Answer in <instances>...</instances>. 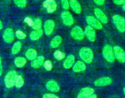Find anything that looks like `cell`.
Instances as JSON below:
<instances>
[{
    "mask_svg": "<svg viewBox=\"0 0 125 98\" xmlns=\"http://www.w3.org/2000/svg\"><path fill=\"white\" fill-rule=\"evenodd\" d=\"M79 56L80 58L87 64H90L93 60V52L90 48H82L79 50Z\"/></svg>",
    "mask_w": 125,
    "mask_h": 98,
    "instance_id": "cell-1",
    "label": "cell"
},
{
    "mask_svg": "<svg viewBox=\"0 0 125 98\" xmlns=\"http://www.w3.org/2000/svg\"><path fill=\"white\" fill-rule=\"evenodd\" d=\"M103 55L104 59L109 63H114L115 57L114 52V49L111 45H105L103 49Z\"/></svg>",
    "mask_w": 125,
    "mask_h": 98,
    "instance_id": "cell-2",
    "label": "cell"
},
{
    "mask_svg": "<svg viewBox=\"0 0 125 98\" xmlns=\"http://www.w3.org/2000/svg\"><path fill=\"white\" fill-rule=\"evenodd\" d=\"M17 76V72L14 70H10L7 73L4 78V83L6 88H10L15 85Z\"/></svg>",
    "mask_w": 125,
    "mask_h": 98,
    "instance_id": "cell-3",
    "label": "cell"
},
{
    "mask_svg": "<svg viewBox=\"0 0 125 98\" xmlns=\"http://www.w3.org/2000/svg\"><path fill=\"white\" fill-rule=\"evenodd\" d=\"M113 22L115 25V27L118 31L121 33H124L125 31V19L122 16L120 15H114L112 17Z\"/></svg>",
    "mask_w": 125,
    "mask_h": 98,
    "instance_id": "cell-4",
    "label": "cell"
},
{
    "mask_svg": "<svg viewBox=\"0 0 125 98\" xmlns=\"http://www.w3.org/2000/svg\"><path fill=\"white\" fill-rule=\"evenodd\" d=\"M71 36L75 40H82L84 39L85 33L81 27L79 26H75L71 31Z\"/></svg>",
    "mask_w": 125,
    "mask_h": 98,
    "instance_id": "cell-5",
    "label": "cell"
},
{
    "mask_svg": "<svg viewBox=\"0 0 125 98\" xmlns=\"http://www.w3.org/2000/svg\"><path fill=\"white\" fill-rule=\"evenodd\" d=\"M86 21L89 26L93 28L94 29L101 30L103 28V25L101 23L94 17L88 15L86 17Z\"/></svg>",
    "mask_w": 125,
    "mask_h": 98,
    "instance_id": "cell-6",
    "label": "cell"
},
{
    "mask_svg": "<svg viewBox=\"0 0 125 98\" xmlns=\"http://www.w3.org/2000/svg\"><path fill=\"white\" fill-rule=\"evenodd\" d=\"M61 17L62 23H63L64 25L70 27V26H72L74 24V18H73L72 14L68 10L62 12L61 13Z\"/></svg>",
    "mask_w": 125,
    "mask_h": 98,
    "instance_id": "cell-7",
    "label": "cell"
},
{
    "mask_svg": "<svg viewBox=\"0 0 125 98\" xmlns=\"http://www.w3.org/2000/svg\"><path fill=\"white\" fill-rule=\"evenodd\" d=\"M114 52L115 57L119 62L125 63V51L120 46H115L114 47Z\"/></svg>",
    "mask_w": 125,
    "mask_h": 98,
    "instance_id": "cell-8",
    "label": "cell"
},
{
    "mask_svg": "<svg viewBox=\"0 0 125 98\" xmlns=\"http://www.w3.org/2000/svg\"><path fill=\"white\" fill-rule=\"evenodd\" d=\"M42 5L49 14L54 12L57 9V4L55 0H45L43 3Z\"/></svg>",
    "mask_w": 125,
    "mask_h": 98,
    "instance_id": "cell-9",
    "label": "cell"
},
{
    "mask_svg": "<svg viewBox=\"0 0 125 98\" xmlns=\"http://www.w3.org/2000/svg\"><path fill=\"white\" fill-rule=\"evenodd\" d=\"M55 28V22L53 20L49 19L46 20L44 24V33L47 36H50L53 32Z\"/></svg>",
    "mask_w": 125,
    "mask_h": 98,
    "instance_id": "cell-10",
    "label": "cell"
},
{
    "mask_svg": "<svg viewBox=\"0 0 125 98\" xmlns=\"http://www.w3.org/2000/svg\"><path fill=\"white\" fill-rule=\"evenodd\" d=\"M94 13L95 15L96 18L100 21L101 23L106 24L107 23L109 20H108V18L107 15H105V13L103 11L99 8H96L94 10Z\"/></svg>",
    "mask_w": 125,
    "mask_h": 98,
    "instance_id": "cell-11",
    "label": "cell"
},
{
    "mask_svg": "<svg viewBox=\"0 0 125 98\" xmlns=\"http://www.w3.org/2000/svg\"><path fill=\"white\" fill-rule=\"evenodd\" d=\"M3 38L4 41L8 44L12 42L14 40V33L13 29L9 28L6 29L3 33Z\"/></svg>",
    "mask_w": 125,
    "mask_h": 98,
    "instance_id": "cell-12",
    "label": "cell"
},
{
    "mask_svg": "<svg viewBox=\"0 0 125 98\" xmlns=\"http://www.w3.org/2000/svg\"><path fill=\"white\" fill-rule=\"evenodd\" d=\"M85 36L87 39L91 42H93L96 40V31L95 29L90 26H87L84 31Z\"/></svg>",
    "mask_w": 125,
    "mask_h": 98,
    "instance_id": "cell-13",
    "label": "cell"
},
{
    "mask_svg": "<svg viewBox=\"0 0 125 98\" xmlns=\"http://www.w3.org/2000/svg\"><path fill=\"white\" fill-rule=\"evenodd\" d=\"M112 83V80L110 77H102V78H98V80L94 82V85L96 87H106V86L110 85Z\"/></svg>",
    "mask_w": 125,
    "mask_h": 98,
    "instance_id": "cell-14",
    "label": "cell"
},
{
    "mask_svg": "<svg viewBox=\"0 0 125 98\" xmlns=\"http://www.w3.org/2000/svg\"><path fill=\"white\" fill-rule=\"evenodd\" d=\"M94 89L90 87H86L83 88L80 90L79 94L77 96V98H86L89 96L92 95L94 94Z\"/></svg>",
    "mask_w": 125,
    "mask_h": 98,
    "instance_id": "cell-15",
    "label": "cell"
},
{
    "mask_svg": "<svg viewBox=\"0 0 125 98\" xmlns=\"http://www.w3.org/2000/svg\"><path fill=\"white\" fill-rule=\"evenodd\" d=\"M69 6L75 14H80L82 12V6L77 0H69Z\"/></svg>",
    "mask_w": 125,
    "mask_h": 98,
    "instance_id": "cell-16",
    "label": "cell"
},
{
    "mask_svg": "<svg viewBox=\"0 0 125 98\" xmlns=\"http://www.w3.org/2000/svg\"><path fill=\"white\" fill-rule=\"evenodd\" d=\"M74 63H75V57H74V55L72 54L69 55L63 63V66L65 69H69L74 66Z\"/></svg>",
    "mask_w": 125,
    "mask_h": 98,
    "instance_id": "cell-17",
    "label": "cell"
},
{
    "mask_svg": "<svg viewBox=\"0 0 125 98\" xmlns=\"http://www.w3.org/2000/svg\"><path fill=\"white\" fill-rule=\"evenodd\" d=\"M44 61H45L44 57L43 56H39L36 59L32 61L31 63V66L34 69H38L44 64Z\"/></svg>",
    "mask_w": 125,
    "mask_h": 98,
    "instance_id": "cell-18",
    "label": "cell"
},
{
    "mask_svg": "<svg viewBox=\"0 0 125 98\" xmlns=\"http://www.w3.org/2000/svg\"><path fill=\"white\" fill-rule=\"evenodd\" d=\"M46 88L50 91L55 92V93L58 92L60 89V86L54 80L49 81L46 83Z\"/></svg>",
    "mask_w": 125,
    "mask_h": 98,
    "instance_id": "cell-19",
    "label": "cell"
},
{
    "mask_svg": "<svg viewBox=\"0 0 125 98\" xmlns=\"http://www.w3.org/2000/svg\"><path fill=\"white\" fill-rule=\"evenodd\" d=\"M73 70L75 72H80L86 70V65L84 62L81 61H78L75 63H74L73 66Z\"/></svg>",
    "mask_w": 125,
    "mask_h": 98,
    "instance_id": "cell-20",
    "label": "cell"
},
{
    "mask_svg": "<svg viewBox=\"0 0 125 98\" xmlns=\"http://www.w3.org/2000/svg\"><path fill=\"white\" fill-rule=\"evenodd\" d=\"M25 57L28 60L33 61L38 57L37 51L34 49H29L25 53Z\"/></svg>",
    "mask_w": 125,
    "mask_h": 98,
    "instance_id": "cell-21",
    "label": "cell"
},
{
    "mask_svg": "<svg viewBox=\"0 0 125 98\" xmlns=\"http://www.w3.org/2000/svg\"><path fill=\"white\" fill-rule=\"evenodd\" d=\"M43 34L42 29H38L31 31L30 34V38L32 40H37L40 39Z\"/></svg>",
    "mask_w": 125,
    "mask_h": 98,
    "instance_id": "cell-22",
    "label": "cell"
},
{
    "mask_svg": "<svg viewBox=\"0 0 125 98\" xmlns=\"http://www.w3.org/2000/svg\"><path fill=\"white\" fill-rule=\"evenodd\" d=\"M62 42V38L60 36H56L52 39L50 42V47L53 49L58 48Z\"/></svg>",
    "mask_w": 125,
    "mask_h": 98,
    "instance_id": "cell-23",
    "label": "cell"
},
{
    "mask_svg": "<svg viewBox=\"0 0 125 98\" xmlns=\"http://www.w3.org/2000/svg\"><path fill=\"white\" fill-rule=\"evenodd\" d=\"M14 63H15V65L16 66L17 68H23V67L26 64V58H23V57H17V58L14 59Z\"/></svg>",
    "mask_w": 125,
    "mask_h": 98,
    "instance_id": "cell-24",
    "label": "cell"
},
{
    "mask_svg": "<svg viewBox=\"0 0 125 98\" xmlns=\"http://www.w3.org/2000/svg\"><path fill=\"white\" fill-rule=\"evenodd\" d=\"M21 48V44L20 42L18 41L16 42L15 43H14V44L13 45L11 49V52L12 55H16L19 53L20 51Z\"/></svg>",
    "mask_w": 125,
    "mask_h": 98,
    "instance_id": "cell-25",
    "label": "cell"
},
{
    "mask_svg": "<svg viewBox=\"0 0 125 98\" xmlns=\"http://www.w3.org/2000/svg\"><path fill=\"white\" fill-rule=\"evenodd\" d=\"M24 83H25V82H24V80L23 78L22 77V76H20V75H19V76H17V78L15 82V86L17 88H21V87L23 86Z\"/></svg>",
    "mask_w": 125,
    "mask_h": 98,
    "instance_id": "cell-26",
    "label": "cell"
},
{
    "mask_svg": "<svg viewBox=\"0 0 125 98\" xmlns=\"http://www.w3.org/2000/svg\"><path fill=\"white\" fill-rule=\"evenodd\" d=\"M33 29L34 30H38V29H41L42 28V20L38 18V19H35L34 20V23H33V25L32 27Z\"/></svg>",
    "mask_w": 125,
    "mask_h": 98,
    "instance_id": "cell-27",
    "label": "cell"
},
{
    "mask_svg": "<svg viewBox=\"0 0 125 98\" xmlns=\"http://www.w3.org/2000/svg\"><path fill=\"white\" fill-rule=\"evenodd\" d=\"M53 56L55 59H57V60L61 61L65 58V53L60 50H56L54 52Z\"/></svg>",
    "mask_w": 125,
    "mask_h": 98,
    "instance_id": "cell-28",
    "label": "cell"
},
{
    "mask_svg": "<svg viewBox=\"0 0 125 98\" xmlns=\"http://www.w3.org/2000/svg\"><path fill=\"white\" fill-rule=\"evenodd\" d=\"M14 3L20 8H24L26 6V0H14Z\"/></svg>",
    "mask_w": 125,
    "mask_h": 98,
    "instance_id": "cell-29",
    "label": "cell"
},
{
    "mask_svg": "<svg viewBox=\"0 0 125 98\" xmlns=\"http://www.w3.org/2000/svg\"><path fill=\"white\" fill-rule=\"evenodd\" d=\"M44 68H45V69L47 71H50L52 70L53 68V65H52V63L51 61L50 60H46L44 61Z\"/></svg>",
    "mask_w": 125,
    "mask_h": 98,
    "instance_id": "cell-30",
    "label": "cell"
},
{
    "mask_svg": "<svg viewBox=\"0 0 125 98\" xmlns=\"http://www.w3.org/2000/svg\"><path fill=\"white\" fill-rule=\"evenodd\" d=\"M16 37L20 40H23L26 38V34L21 30H17L15 32Z\"/></svg>",
    "mask_w": 125,
    "mask_h": 98,
    "instance_id": "cell-31",
    "label": "cell"
},
{
    "mask_svg": "<svg viewBox=\"0 0 125 98\" xmlns=\"http://www.w3.org/2000/svg\"><path fill=\"white\" fill-rule=\"evenodd\" d=\"M61 6L64 10H68L69 9V0H60Z\"/></svg>",
    "mask_w": 125,
    "mask_h": 98,
    "instance_id": "cell-32",
    "label": "cell"
},
{
    "mask_svg": "<svg viewBox=\"0 0 125 98\" xmlns=\"http://www.w3.org/2000/svg\"><path fill=\"white\" fill-rule=\"evenodd\" d=\"M24 21H25V23H26V24H27L28 25H29L30 27H33V23H34V21H33L32 19H31V18L30 17H26L25 19V20H24Z\"/></svg>",
    "mask_w": 125,
    "mask_h": 98,
    "instance_id": "cell-33",
    "label": "cell"
},
{
    "mask_svg": "<svg viewBox=\"0 0 125 98\" xmlns=\"http://www.w3.org/2000/svg\"><path fill=\"white\" fill-rule=\"evenodd\" d=\"M43 98H59V97H58L55 94H51V93H47V94H44Z\"/></svg>",
    "mask_w": 125,
    "mask_h": 98,
    "instance_id": "cell-34",
    "label": "cell"
},
{
    "mask_svg": "<svg viewBox=\"0 0 125 98\" xmlns=\"http://www.w3.org/2000/svg\"><path fill=\"white\" fill-rule=\"evenodd\" d=\"M113 2L114 4L118 6H123L125 4V0H113Z\"/></svg>",
    "mask_w": 125,
    "mask_h": 98,
    "instance_id": "cell-35",
    "label": "cell"
},
{
    "mask_svg": "<svg viewBox=\"0 0 125 98\" xmlns=\"http://www.w3.org/2000/svg\"><path fill=\"white\" fill-rule=\"evenodd\" d=\"M94 3L97 4L98 6H103L105 3V0H93Z\"/></svg>",
    "mask_w": 125,
    "mask_h": 98,
    "instance_id": "cell-36",
    "label": "cell"
},
{
    "mask_svg": "<svg viewBox=\"0 0 125 98\" xmlns=\"http://www.w3.org/2000/svg\"><path fill=\"white\" fill-rule=\"evenodd\" d=\"M3 74V64H2L1 58L0 57V76Z\"/></svg>",
    "mask_w": 125,
    "mask_h": 98,
    "instance_id": "cell-37",
    "label": "cell"
},
{
    "mask_svg": "<svg viewBox=\"0 0 125 98\" xmlns=\"http://www.w3.org/2000/svg\"><path fill=\"white\" fill-rule=\"evenodd\" d=\"M98 98V97H97V96L96 95V94H93L92 95L89 96L87 97V98Z\"/></svg>",
    "mask_w": 125,
    "mask_h": 98,
    "instance_id": "cell-38",
    "label": "cell"
},
{
    "mask_svg": "<svg viewBox=\"0 0 125 98\" xmlns=\"http://www.w3.org/2000/svg\"><path fill=\"white\" fill-rule=\"evenodd\" d=\"M3 28V22L1 21V20H0V30L1 29H2Z\"/></svg>",
    "mask_w": 125,
    "mask_h": 98,
    "instance_id": "cell-39",
    "label": "cell"
},
{
    "mask_svg": "<svg viewBox=\"0 0 125 98\" xmlns=\"http://www.w3.org/2000/svg\"><path fill=\"white\" fill-rule=\"evenodd\" d=\"M122 8H123V9L124 11H125V4H124V5L123 6Z\"/></svg>",
    "mask_w": 125,
    "mask_h": 98,
    "instance_id": "cell-40",
    "label": "cell"
},
{
    "mask_svg": "<svg viewBox=\"0 0 125 98\" xmlns=\"http://www.w3.org/2000/svg\"><path fill=\"white\" fill-rule=\"evenodd\" d=\"M123 93H124V94H125V87L123 88Z\"/></svg>",
    "mask_w": 125,
    "mask_h": 98,
    "instance_id": "cell-41",
    "label": "cell"
}]
</instances>
